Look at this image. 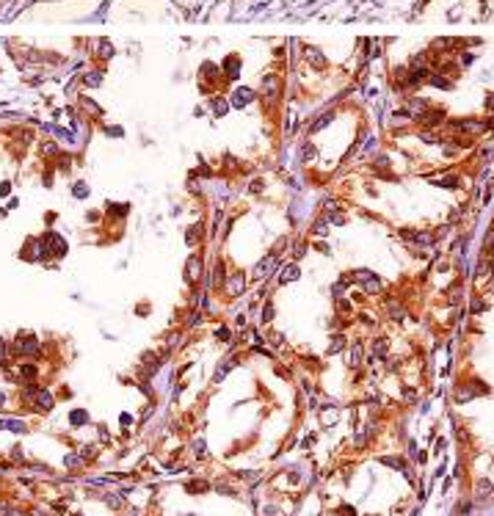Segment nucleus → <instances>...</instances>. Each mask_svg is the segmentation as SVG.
Listing matches in <instances>:
<instances>
[{
  "instance_id": "1",
  "label": "nucleus",
  "mask_w": 494,
  "mask_h": 516,
  "mask_svg": "<svg viewBox=\"0 0 494 516\" xmlns=\"http://www.w3.org/2000/svg\"><path fill=\"white\" fill-rule=\"evenodd\" d=\"M207 265H210V260H207V249H193L191 254L185 257V262H182V279H185V285H188V290H193V287H202V282H204V276H207Z\"/></svg>"
},
{
  "instance_id": "2",
  "label": "nucleus",
  "mask_w": 494,
  "mask_h": 516,
  "mask_svg": "<svg viewBox=\"0 0 494 516\" xmlns=\"http://www.w3.org/2000/svg\"><path fill=\"white\" fill-rule=\"evenodd\" d=\"M285 77L279 75V72H271V75H262L260 86H257V97H260V102L265 105V111H276L282 102V97H285Z\"/></svg>"
},
{
  "instance_id": "3",
  "label": "nucleus",
  "mask_w": 494,
  "mask_h": 516,
  "mask_svg": "<svg viewBox=\"0 0 494 516\" xmlns=\"http://www.w3.org/2000/svg\"><path fill=\"white\" fill-rule=\"evenodd\" d=\"M282 257H276V254H265L262 260H257L254 262V268L249 271V282L251 285H268L271 279H276V273H279V268H282Z\"/></svg>"
},
{
  "instance_id": "4",
  "label": "nucleus",
  "mask_w": 494,
  "mask_h": 516,
  "mask_svg": "<svg viewBox=\"0 0 494 516\" xmlns=\"http://www.w3.org/2000/svg\"><path fill=\"white\" fill-rule=\"evenodd\" d=\"M226 276H229V271H226V260L221 254H215L213 260H210V265H207V276H204L202 287H204V290H210L213 296H221V290H224V285H226Z\"/></svg>"
},
{
  "instance_id": "5",
  "label": "nucleus",
  "mask_w": 494,
  "mask_h": 516,
  "mask_svg": "<svg viewBox=\"0 0 494 516\" xmlns=\"http://www.w3.org/2000/svg\"><path fill=\"white\" fill-rule=\"evenodd\" d=\"M249 287H251L249 273H246L243 268H235V271L226 276V285H224V290H221V298H229V301H235V298H243Z\"/></svg>"
},
{
  "instance_id": "6",
  "label": "nucleus",
  "mask_w": 494,
  "mask_h": 516,
  "mask_svg": "<svg viewBox=\"0 0 494 516\" xmlns=\"http://www.w3.org/2000/svg\"><path fill=\"white\" fill-rule=\"evenodd\" d=\"M207 237H210V226H207V221H204V218L191 221V224L182 229V240H185V246H188L191 251L207 246Z\"/></svg>"
},
{
  "instance_id": "7",
  "label": "nucleus",
  "mask_w": 494,
  "mask_h": 516,
  "mask_svg": "<svg viewBox=\"0 0 494 516\" xmlns=\"http://www.w3.org/2000/svg\"><path fill=\"white\" fill-rule=\"evenodd\" d=\"M351 279L356 282L367 296H381V293L387 290V285H384L381 276L373 273V271H367V268H356V271H351Z\"/></svg>"
},
{
  "instance_id": "8",
  "label": "nucleus",
  "mask_w": 494,
  "mask_h": 516,
  "mask_svg": "<svg viewBox=\"0 0 494 516\" xmlns=\"http://www.w3.org/2000/svg\"><path fill=\"white\" fill-rule=\"evenodd\" d=\"M221 75H224V83H238L240 75H243V55L240 53H226L221 58Z\"/></svg>"
},
{
  "instance_id": "9",
  "label": "nucleus",
  "mask_w": 494,
  "mask_h": 516,
  "mask_svg": "<svg viewBox=\"0 0 494 516\" xmlns=\"http://www.w3.org/2000/svg\"><path fill=\"white\" fill-rule=\"evenodd\" d=\"M226 97H229L232 111H249V108L260 100V97H257V89H251V86H235Z\"/></svg>"
},
{
  "instance_id": "10",
  "label": "nucleus",
  "mask_w": 494,
  "mask_h": 516,
  "mask_svg": "<svg viewBox=\"0 0 494 516\" xmlns=\"http://www.w3.org/2000/svg\"><path fill=\"white\" fill-rule=\"evenodd\" d=\"M298 279H301V262H293V260L282 262L279 273H276V287H287Z\"/></svg>"
},
{
  "instance_id": "11",
  "label": "nucleus",
  "mask_w": 494,
  "mask_h": 516,
  "mask_svg": "<svg viewBox=\"0 0 494 516\" xmlns=\"http://www.w3.org/2000/svg\"><path fill=\"white\" fill-rule=\"evenodd\" d=\"M207 113L213 119H224L226 113L232 111V105H229V97L224 94V91H218V94H213V97H207Z\"/></svg>"
},
{
  "instance_id": "12",
  "label": "nucleus",
  "mask_w": 494,
  "mask_h": 516,
  "mask_svg": "<svg viewBox=\"0 0 494 516\" xmlns=\"http://www.w3.org/2000/svg\"><path fill=\"white\" fill-rule=\"evenodd\" d=\"M11 353H17V356H39V343H36L33 334L19 332V337H17V343H14Z\"/></svg>"
},
{
  "instance_id": "13",
  "label": "nucleus",
  "mask_w": 494,
  "mask_h": 516,
  "mask_svg": "<svg viewBox=\"0 0 494 516\" xmlns=\"http://www.w3.org/2000/svg\"><path fill=\"white\" fill-rule=\"evenodd\" d=\"M334 119H337V111L334 108H329V111L318 113V116L310 119V125H307V136H315V133H323L329 125H331Z\"/></svg>"
},
{
  "instance_id": "14",
  "label": "nucleus",
  "mask_w": 494,
  "mask_h": 516,
  "mask_svg": "<svg viewBox=\"0 0 494 516\" xmlns=\"http://www.w3.org/2000/svg\"><path fill=\"white\" fill-rule=\"evenodd\" d=\"M185 343H188V334H185L182 326H174V329H168V332H163V345H166L171 353H174V350H179Z\"/></svg>"
},
{
  "instance_id": "15",
  "label": "nucleus",
  "mask_w": 494,
  "mask_h": 516,
  "mask_svg": "<svg viewBox=\"0 0 494 516\" xmlns=\"http://www.w3.org/2000/svg\"><path fill=\"white\" fill-rule=\"evenodd\" d=\"M19 257H22L25 262H39L44 260V251H42V243H39V237H28L22 243V251H19Z\"/></svg>"
},
{
  "instance_id": "16",
  "label": "nucleus",
  "mask_w": 494,
  "mask_h": 516,
  "mask_svg": "<svg viewBox=\"0 0 494 516\" xmlns=\"http://www.w3.org/2000/svg\"><path fill=\"white\" fill-rule=\"evenodd\" d=\"M329 229H331V224H329L326 215H312L310 221V237H315V240H326L329 237Z\"/></svg>"
},
{
  "instance_id": "17",
  "label": "nucleus",
  "mask_w": 494,
  "mask_h": 516,
  "mask_svg": "<svg viewBox=\"0 0 494 516\" xmlns=\"http://www.w3.org/2000/svg\"><path fill=\"white\" fill-rule=\"evenodd\" d=\"M204 318H207V315H204L202 309H188V307H185V312H182V329H185V332L202 329L204 326Z\"/></svg>"
},
{
  "instance_id": "18",
  "label": "nucleus",
  "mask_w": 494,
  "mask_h": 516,
  "mask_svg": "<svg viewBox=\"0 0 494 516\" xmlns=\"http://www.w3.org/2000/svg\"><path fill=\"white\" fill-rule=\"evenodd\" d=\"M307 251H310V237H293L290 249H287V257H290L293 262H301L304 257H307Z\"/></svg>"
},
{
  "instance_id": "19",
  "label": "nucleus",
  "mask_w": 494,
  "mask_h": 516,
  "mask_svg": "<svg viewBox=\"0 0 494 516\" xmlns=\"http://www.w3.org/2000/svg\"><path fill=\"white\" fill-rule=\"evenodd\" d=\"M315 158H318V147H315L312 138H307V141L298 147V163H301V166H312Z\"/></svg>"
},
{
  "instance_id": "20",
  "label": "nucleus",
  "mask_w": 494,
  "mask_h": 516,
  "mask_svg": "<svg viewBox=\"0 0 494 516\" xmlns=\"http://www.w3.org/2000/svg\"><path fill=\"white\" fill-rule=\"evenodd\" d=\"M213 340L221 345H229L235 343V326H229V323H218V326L213 329Z\"/></svg>"
},
{
  "instance_id": "21",
  "label": "nucleus",
  "mask_w": 494,
  "mask_h": 516,
  "mask_svg": "<svg viewBox=\"0 0 494 516\" xmlns=\"http://www.w3.org/2000/svg\"><path fill=\"white\" fill-rule=\"evenodd\" d=\"M345 348H348V337H345L342 332H337V334H331V337H329L326 356H337V353H342Z\"/></svg>"
},
{
  "instance_id": "22",
  "label": "nucleus",
  "mask_w": 494,
  "mask_h": 516,
  "mask_svg": "<svg viewBox=\"0 0 494 516\" xmlns=\"http://www.w3.org/2000/svg\"><path fill=\"white\" fill-rule=\"evenodd\" d=\"M274 318H276V304H274V298H265V301L260 304V326H271L274 323Z\"/></svg>"
},
{
  "instance_id": "23",
  "label": "nucleus",
  "mask_w": 494,
  "mask_h": 516,
  "mask_svg": "<svg viewBox=\"0 0 494 516\" xmlns=\"http://www.w3.org/2000/svg\"><path fill=\"white\" fill-rule=\"evenodd\" d=\"M345 350H348V367H359L362 359H364V343L356 340V343H351Z\"/></svg>"
},
{
  "instance_id": "24",
  "label": "nucleus",
  "mask_w": 494,
  "mask_h": 516,
  "mask_svg": "<svg viewBox=\"0 0 494 516\" xmlns=\"http://www.w3.org/2000/svg\"><path fill=\"white\" fill-rule=\"evenodd\" d=\"M105 210H108V218H111V221H116V218L125 221L127 213H130V204H127V202H119V204H116V202H108Z\"/></svg>"
},
{
  "instance_id": "25",
  "label": "nucleus",
  "mask_w": 494,
  "mask_h": 516,
  "mask_svg": "<svg viewBox=\"0 0 494 516\" xmlns=\"http://www.w3.org/2000/svg\"><path fill=\"white\" fill-rule=\"evenodd\" d=\"M185 190H188L193 199H202V196H204V179H199V177H193V174H188V177H185Z\"/></svg>"
},
{
  "instance_id": "26",
  "label": "nucleus",
  "mask_w": 494,
  "mask_h": 516,
  "mask_svg": "<svg viewBox=\"0 0 494 516\" xmlns=\"http://www.w3.org/2000/svg\"><path fill=\"white\" fill-rule=\"evenodd\" d=\"M188 174H193V177H199V179H207V182H213V179L218 177V174H215L213 169H210L207 163H204V158H202V155H199V166H196V169H191Z\"/></svg>"
},
{
  "instance_id": "27",
  "label": "nucleus",
  "mask_w": 494,
  "mask_h": 516,
  "mask_svg": "<svg viewBox=\"0 0 494 516\" xmlns=\"http://www.w3.org/2000/svg\"><path fill=\"white\" fill-rule=\"evenodd\" d=\"M334 315H337V318H342V321L353 318V304L348 301V298H334Z\"/></svg>"
},
{
  "instance_id": "28",
  "label": "nucleus",
  "mask_w": 494,
  "mask_h": 516,
  "mask_svg": "<svg viewBox=\"0 0 494 516\" xmlns=\"http://www.w3.org/2000/svg\"><path fill=\"white\" fill-rule=\"evenodd\" d=\"M55 406V398L50 389H39V395H36V409L39 411H50Z\"/></svg>"
},
{
  "instance_id": "29",
  "label": "nucleus",
  "mask_w": 494,
  "mask_h": 516,
  "mask_svg": "<svg viewBox=\"0 0 494 516\" xmlns=\"http://www.w3.org/2000/svg\"><path fill=\"white\" fill-rule=\"evenodd\" d=\"M0 428H3V431H14V433L28 431V425H25L22 420H17V417H3V420H0Z\"/></svg>"
},
{
  "instance_id": "30",
  "label": "nucleus",
  "mask_w": 494,
  "mask_h": 516,
  "mask_svg": "<svg viewBox=\"0 0 494 516\" xmlns=\"http://www.w3.org/2000/svg\"><path fill=\"white\" fill-rule=\"evenodd\" d=\"M351 285H353V282H351V273H342V276H339V279L331 285V296L334 298H342V293H345Z\"/></svg>"
},
{
  "instance_id": "31",
  "label": "nucleus",
  "mask_w": 494,
  "mask_h": 516,
  "mask_svg": "<svg viewBox=\"0 0 494 516\" xmlns=\"http://www.w3.org/2000/svg\"><path fill=\"white\" fill-rule=\"evenodd\" d=\"M17 370H19V378H22V381H28V384H33V381H36V375H39V367H36L33 362H22Z\"/></svg>"
},
{
  "instance_id": "32",
  "label": "nucleus",
  "mask_w": 494,
  "mask_h": 516,
  "mask_svg": "<svg viewBox=\"0 0 494 516\" xmlns=\"http://www.w3.org/2000/svg\"><path fill=\"white\" fill-rule=\"evenodd\" d=\"M301 364L310 370V373H321V370H323V362L318 359L315 353H301Z\"/></svg>"
},
{
  "instance_id": "33",
  "label": "nucleus",
  "mask_w": 494,
  "mask_h": 516,
  "mask_svg": "<svg viewBox=\"0 0 494 516\" xmlns=\"http://www.w3.org/2000/svg\"><path fill=\"white\" fill-rule=\"evenodd\" d=\"M265 177H251L249 182H246V190H249L251 196H262V190H265Z\"/></svg>"
},
{
  "instance_id": "34",
  "label": "nucleus",
  "mask_w": 494,
  "mask_h": 516,
  "mask_svg": "<svg viewBox=\"0 0 494 516\" xmlns=\"http://www.w3.org/2000/svg\"><path fill=\"white\" fill-rule=\"evenodd\" d=\"M290 240H293V237H290V235H279V237H276V243H274V246H271V254H276V257H282V254H285V251H287V249H290Z\"/></svg>"
},
{
  "instance_id": "35",
  "label": "nucleus",
  "mask_w": 494,
  "mask_h": 516,
  "mask_svg": "<svg viewBox=\"0 0 494 516\" xmlns=\"http://www.w3.org/2000/svg\"><path fill=\"white\" fill-rule=\"evenodd\" d=\"M72 196H75V199H86V196H89V182H86V179H75V182H72Z\"/></svg>"
},
{
  "instance_id": "36",
  "label": "nucleus",
  "mask_w": 494,
  "mask_h": 516,
  "mask_svg": "<svg viewBox=\"0 0 494 516\" xmlns=\"http://www.w3.org/2000/svg\"><path fill=\"white\" fill-rule=\"evenodd\" d=\"M69 422H72L75 428L89 425V411H86V409H75V411H69Z\"/></svg>"
},
{
  "instance_id": "37",
  "label": "nucleus",
  "mask_w": 494,
  "mask_h": 516,
  "mask_svg": "<svg viewBox=\"0 0 494 516\" xmlns=\"http://www.w3.org/2000/svg\"><path fill=\"white\" fill-rule=\"evenodd\" d=\"M387 353H389V343H387V340H375V343H373V356L387 359Z\"/></svg>"
},
{
  "instance_id": "38",
  "label": "nucleus",
  "mask_w": 494,
  "mask_h": 516,
  "mask_svg": "<svg viewBox=\"0 0 494 516\" xmlns=\"http://www.w3.org/2000/svg\"><path fill=\"white\" fill-rule=\"evenodd\" d=\"M207 489H210L207 481H193V483L185 486V492H188V494H202V492H207Z\"/></svg>"
},
{
  "instance_id": "39",
  "label": "nucleus",
  "mask_w": 494,
  "mask_h": 516,
  "mask_svg": "<svg viewBox=\"0 0 494 516\" xmlns=\"http://www.w3.org/2000/svg\"><path fill=\"white\" fill-rule=\"evenodd\" d=\"M235 221H238V215H226V218H224V226H221V240H226V237L232 235Z\"/></svg>"
},
{
  "instance_id": "40",
  "label": "nucleus",
  "mask_w": 494,
  "mask_h": 516,
  "mask_svg": "<svg viewBox=\"0 0 494 516\" xmlns=\"http://www.w3.org/2000/svg\"><path fill=\"white\" fill-rule=\"evenodd\" d=\"M193 450H196V458H199V461H204V458H207V445H204L202 436H196V439H193Z\"/></svg>"
},
{
  "instance_id": "41",
  "label": "nucleus",
  "mask_w": 494,
  "mask_h": 516,
  "mask_svg": "<svg viewBox=\"0 0 494 516\" xmlns=\"http://www.w3.org/2000/svg\"><path fill=\"white\" fill-rule=\"evenodd\" d=\"M310 249H315V251H321V254H331V246L326 243V240H315V243H310Z\"/></svg>"
},
{
  "instance_id": "42",
  "label": "nucleus",
  "mask_w": 494,
  "mask_h": 516,
  "mask_svg": "<svg viewBox=\"0 0 494 516\" xmlns=\"http://www.w3.org/2000/svg\"><path fill=\"white\" fill-rule=\"evenodd\" d=\"M235 329H238V332L249 329V315H246V312H238V318H235Z\"/></svg>"
},
{
  "instance_id": "43",
  "label": "nucleus",
  "mask_w": 494,
  "mask_h": 516,
  "mask_svg": "<svg viewBox=\"0 0 494 516\" xmlns=\"http://www.w3.org/2000/svg\"><path fill=\"white\" fill-rule=\"evenodd\" d=\"M136 315H141V318H149V315H152V307H149V301H141L136 307Z\"/></svg>"
},
{
  "instance_id": "44",
  "label": "nucleus",
  "mask_w": 494,
  "mask_h": 516,
  "mask_svg": "<svg viewBox=\"0 0 494 516\" xmlns=\"http://www.w3.org/2000/svg\"><path fill=\"white\" fill-rule=\"evenodd\" d=\"M105 133L108 136H116V138H125V130L119 125H105Z\"/></svg>"
},
{
  "instance_id": "45",
  "label": "nucleus",
  "mask_w": 494,
  "mask_h": 516,
  "mask_svg": "<svg viewBox=\"0 0 494 516\" xmlns=\"http://www.w3.org/2000/svg\"><path fill=\"white\" fill-rule=\"evenodd\" d=\"M64 464H66L69 469H78V467H80V458H78V456H66Z\"/></svg>"
},
{
  "instance_id": "46",
  "label": "nucleus",
  "mask_w": 494,
  "mask_h": 516,
  "mask_svg": "<svg viewBox=\"0 0 494 516\" xmlns=\"http://www.w3.org/2000/svg\"><path fill=\"white\" fill-rule=\"evenodd\" d=\"M8 193H11V182L6 179V182H0V199H6Z\"/></svg>"
},
{
  "instance_id": "47",
  "label": "nucleus",
  "mask_w": 494,
  "mask_h": 516,
  "mask_svg": "<svg viewBox=\"0 0 494 516\" xmlns=\"http://www.w3.org/2000/svg\"><path fill=\"white\" fill-rule=\"evenodd\" d=\"M42 182H44V188H53V169H47V172H44Z\"/></svg>"
},
{
  "instance_id": "48",
  "label": "nucleus",
  "mask_w": 494,
  "mask_h": 516,
  "mask_svg": "<svg viewBox=\"0 0 494 516\" xmlns=\"http://www.w3.org/2000/svg\"><path fill=\"white\" fill-rule=\"evenodd\" d=\"M100 215H102L100 210H89V213H86V221H89V224L94 221V224H97V221H100Z\"/></svg>"
},
{
  "instance_id": "49",
  "label": "nucleus",
  "mask_w": 494,
  "mask_h": 516,
  "mask_svg": "<svg viewBox=\"0 0 494 516\" xmlns=\"http://www.w3.org/2000/svg\"><path fill=\"white\" fill-rule=\"evenodd\" d=\"M204 113H207V108H202V105H196V108H193V119H202Z\"/></svg>"
},
{
  "instance_id": "50",
  "label": "nucleus",
  "mask_w": 494,
  "mask_h": 516,
  "mask_svg": "<svg viewBox=\"0 0 494 516\" xmlns=\"http://www.w3.org/2000/svg\"><path fill=\"white\" fill-rule=\"evenodd\" d=\"M276 375H282V378H293V375L287 373V367H282V364H276Z\"/></svg>"
},
{
  "instance_id": "51",
  "label": "nucleus",
  "mask_w": 494,
  "mask_h": 516,
  "mask_svg": "<svg viewBox=\"0 0 494 516\" xmlns=\"http://www.w3.org/2000/svg\"><path fill=\"white\" fill-rule=\"evenodd\" d=\"M339 516H356V514H353L351 505H342V508H339Z\"/></svg>"
},
{
  "instance_id": "52",
  "label": "nucleus",
  "mask_w": 494,
  "mask_h": 516,
  "mask_svg": "<svg viewBox=\"0 0 494 516\" xmlns=\"http://www.w3.org/2000/svg\"><path fill=\"white\" fill-rule=\"evenodd\" d=\"M55 218H58L55 213H47V215H44V224H47V226H53V224H55Z\"/></svg>"
},
{
  "instance_id": "53",
  "label": "nucleus",
  "mask_w": 494,
  "mask_h": 516,
  "mask_svg": "<svg viewBox=\"0 0 494 516\" xmlns=\"http://www.w3.org/2000/svg\"><path fill=\"white\" fill-rule=\"evenodd\" d=\"M6 403V392H0V406Z\"/></svg>"
},
{
  "instance_id": "54",
  "label": "nucleus",
  "mask_w": 494,
  "mask_h": 516,
  "mask_svg": "<svg viewBox=\"0 0 494 516\" xmlns=\"http://www.w3.org/2000/svg\"><path fill=\"white\" fill-rule=\"evenodd\" d=\"M6 215H8V213H6V210H3V207H0V218H6Z\"/></svg>"
}]
</instances>
